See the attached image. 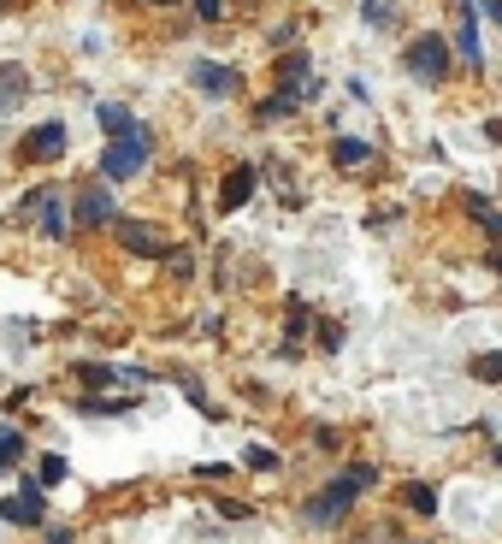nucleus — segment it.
<instances>
[{
  "instance_id": "1",
  "label": "nucleus",
  "mask_w": 502,
  "mask_h": 544,
  "mask_svg": "<svg viewBox=\"0 0 502 544\" xmlns=\"http://www.w3.org/2000/svg\"><path fill=\"white\" fill-rule=\"evenodd\" d=\"M373 485H378V468H367V462L343 468V474L331 479L314 503H308V521H314V527H337V521L355 509V491H373Z\"/></svg>"
},
{
  "instance_id": "2",
  "label": "nucleus",
  "mask_w": 502,
  "mask_h": 544,
  "mask_svg": "<svg viewBox=\"0 0 502 544\" xmlns=\"http://www.w3.org/2000/svg\"><path fill=\"white\" fill-rule=\"evenodd\" d=\"M148 154H154V136L142 131H125V136H113L107 148H101V178L107 184H125V178H136L142 166H148Z\"/></svg>"
},
{
  "instance_id": "3",
  "label": "nucleus",
  "mask_w": 502,
  "mask_h": 544,
  "mask_svg": "<svg viewBox=\"0 0 502 544\" xmlns=\"http://www.w3.org/2000/svg\"><path fill=\"white\" fill-rule=\"evenodd\" d=\"M402 66H408V77H420V83H443L449 77V42H443L438 30L414 36L408 54H402Z\"/></svg>"
},
{
  "instance_id": "4",
  "label": "nucleus",
  "mask_w": 502,
  "mask_h": 544,
  "mask_svg": "<svg viewBox=\"0 0 502 544\" xmlns=\"http://www.w3.org/2000/svg\"><path fill=\"white\" fill-rule=\"evenodd\" d=\"M71 219H77V225H95V231H101V225H113V219H119V202H113V190H107L101 178H89V184L77 190V207H71Z\"/></svg>"
},
{
  "instance_id": "5",
  "label": "nucleus",
  "mask_w": 502,
  "mask_h": 544,
  "mask_svg": "<svg viewBox=\"0 0 502 544\" xmlns=\"http://www.w3.org/2000/svg\"><path fill=\"white\" fill-rule=\"evenodd\" d=\"M65 154V125L60 119H48V125H36V131L18 142V160L24 166H42V160H60Z\"/></svg>"
},
{
  "instance_id": "6",
  "label": "nucleus",
  "mask_w": 502,
  "mask_h": 544,
  "mask_svg": "<svg viewBox=\"0 0 502 544\" xmlns=\"http://www.w3.org/2000/svg\"><path fill=\"white\" fill-rule=\"evenodd\" d=\"M42 515H48L42 485H18L12 497H0V521H12V527H42Z\"/></svg>"
},
{
  "instance_id": "7",
  "label": "nucleus",
  "mask_w": 502,
  "mask_h": 544,
  "mask_svg": "<svg viewBox=\"0 0 502 544\" xmlns=\"http://www.w3.org/2000/svg\"><path fill=\"white\" fill-rule=\"evenodd\" d=\"M254 190H260V166H249V160H243V166H231V172H225V184H219V213H237Z\"/></svg>"
},
{
  "instance_id": "8",
  "label": "nucleus",
  "mask_w": 502,
  "mask_h": 544,
  "mask_svg": "<svg viewBox=\"0 0 502 544\" xmlns=\"http://www.w3.org/2000/svg\"><path fill=\"white\" fill-rule=\"evenodd\" d=\"M113 225H119V243L130 255H166V237L154 225H142V219H113Z\"/></svg>"
},
{
  "instance_id": "9",
  "label": "nucleus",
  "mask_w": 502,
  "mask_h": 544,
  "mask_svg": "<svg viewBox=\"0 0 502 544\" xmlns=\"http://www.w3.org/2000/svg\"><path fill=\"white\" fill-rule=\"evenodd\" d=\"M195 83H201L207 95H219V101H225V95H237V83H243V77H237L231 66H219V60H195Z\"/></svg>"
},
{
  "instance_id": "10",
  "label": "nucleus",
  "mask_w": 502,
  "mask_h": 544,
  "mask_svg": "<svg viewBox=\"0 0 502 544\" xmlns=\"http://www.w3.org/2000/svg\"><path fill=\"white\" fill-rule=\"evenodd\" d=\"M36 213H42V219H36V225H42V237H54V243H60L65 231H71V219H65V202H60V190H48Z\"/></svg>"
},
{
  "instance_id": "11",
  "label": "nucleus",
  "mask_w": 502,
  "mask_h": 544,
  "mask_svg": "<svg viewBox=\"0 0 502 544\" xmlns=\"http://www.w3.org/2000/svg\"><path fill=\"white\" fill-rule=\"evenodd\" d=\"M95 125H101L107 136H125V131H136V113L119 107V101H101V107H95Z\"/></svg>"
},
{
  "instance_id": "12",
  "label": "nucleus",
  "mask_w": 502,
  "mask_h": 544,
  "mask_svg": "<svg viewBox=\"0 0 502 544\" xmlns=\"http://www.w3.org/2000/svg\"><path fill=\"white\" fill-rule=\"evenodd\" d=\"M331 160H337V166H367V160H373V142H361V136H337V142H331Z\"/></svg>"
},
{
  "instance_id": "13",
  "label": "nucleus",
  "mask_w": 502,
  "mask_h": 544,
  "mask_svg": "<svg viewBox=\"0 0 502 544\" xmlns=\"http://www.w3.org/2000/svg\"><path fill=\"white\" fill-rule=\"evenodd\" d=\"M402 503H408L414 515H438V485H426V479H414V485H402Z\"/></svg>"
},
{
  "instance_id": "14",
  "label": "nucleus",
  "mask_w": 502,
  "mask_h": 544,
  "mask_svg": "<svg viewBox=\"0 0 502 544\" xmlns=\"http://www.w3.org/2000/svg\"><path fill=\"white\" fill-rule=\"evenodd\" d=\"M284 113H296V95H290V89H278L272 101H260V125H278Z\"/></svg>"
},
{
  "instance_id": "15",
  "label": "nucleus",
  "mask_w": 502,
  "mask_h": 544,
  "mask_svg": "<svg viewBox=\"0 0 502 544\" xmlns=\"http://www.w3.org/2000/svg\"><path fill=\"white\" fill-rule=\"evenodd\" d=\"M24 462V438L12 426H0V468H18Z\"/></svg>"
},
{
  "instance_id": "16",
  "label": "nucleus",
  "mask_w": 502,
  "mask_h": 544,
  "mask_svg": "<svg viewBox=\"0 0 502 544\" xmlns=\"http://www.w3.org/2000/svg\"><path fill=\"white\" fill-rule=\"evenodd\" d=\"M473 379H485V385H502V355H473Z\"/></svg>"
},
{
  "instance_id": "17",
  "label": "nucleus",
  "mask_w": 502,
  "mask_h": 544,
  "mask_svg": "<svg viewBox=\"0 0 502 544\" xmlns=\"http://www.w3.org/2000/svg\"><path fill=\"white\" fill-rule=\"evenodd\" d=\"M473 219H479V225H485V231H491V237L502 243V207H491V202H473Z\"/></svg>"
},
{
  "instance_id": "18",
  "label": "nucleus",
  "mask_w": 502,
  "mask_h": 544,
  "mask_svg": "<svg viewBox=\"0 0 502 544\" xmlns=\"http://www.w3.org/2000/svg\"><path fill=\"white\" fill-rule=\"evenodd\" d=\"M361 18H367L373 30H390V18H396V12H390L384 0H367V6H361Z\"/></svg>"
},
{
  "instance_id": "19",
  "label": "nucleus",
  "mask_w": 502,
  "mask_h": 544,
  "mask_svg": "<svg viewBox=\"0 0 502 544\" xmlns=\"http://www.w3.org/2000/svg\"><path fill=\"white\" fill-rule=\"evenodd\" d=\"M243 462H249V468H260V474H272V468H278V456H272L266 444H254V450L243 456Z\"/></svg>"
},
{
  "instance_id": "20",
  "label": "nucleus",
  "mask_w": 502,
  "mask_h": 544,
  "mask_svg": "<svg viewBox=\"0 0 502 544\" xmlns=\"http://www.w3.org/2000/svg\"><path fill=\"white\" fill-rule=\"evenodd\" d=\"M24 66H0V95H24V77H18Z\"/></svg>"
},
{
  "instance_id": "21",
  "label": "nucleus",
  "mask_w": 502,
  "mask_h": 544,
  "mask_svg": "<svg viewBox=\"0 0 502 544\" xmlns=\"http://www.w3.org/2000/svg\"><path fill=\"white\" fill-rule=\"evenodd\" d=\"M65 479V456H42V485H60Z\"/></svg>"
},
{
  "instance_id": "22",
  "label": "nucleus",
  "mask_w": 502,
  "mask_h": 544,
  "mask_svg": "<svg viewBox=\"0 0 502 544\" xmlns=\"http://www.w3.org/2000/svg\"><path fill=\"white\" fill-rule=\"evenodd\" d=\"M195 12H201L207 24H219V12H225V0H195Z\"/></svg>"
},
{
  "instance_id": "23",
  "label": "nucleus",
  "mask_w": 502,
  "mask_h": 544,
  "mask_svg": "<svg viewBox=\"0 0 502 544\" xmlns=\"http://www.w3.org/2000/svg\"><path fill=\"white\" fill-rule=\"evenodd\" d=\"M48 544H77V539H71V527H54V533H48Z\"/></svg>"
},
{
  "instance_id": "24",
  "label": "nucleus",
  "mask_w": 502,
  "mask_h": 544,
  "mask_svg": "<svg viewBox=\"0 0 502 544\" xmlns=\"http://www.w3.org/2000/svg\"><path fill=\"white\" fill-rule=\"evenodd\" d=\"M479 6H485V12H491V18L502 24V0H479Z\"/></svg>"
},
{
  "instance_id": "25",
  "label": "nucleus",
  "mask_w": 502,
  "mask_h": 544,
  "mask_svg": "<svg viewBox=\"0 0 502 544\" xmlns=\"http://www.w3.org/2000/svg\"><path fill=\"white\" fill-rule=\"evenodd\" d=\"M148 6H178V0H148Z\"/></svg>"
},
{
  "instance_id": "26",
  "label": "nucleus",
  "mask_w": 502,
  "mask_h": 544,
  "mask_svg": "<svg viewBox=\"0 0 502 544\" xmlns=\"http://www.w3.org/2000/svg\"><path fill=\"white\" fill-rule=\"evenodd\" d=\"M414 544H426V539H414Z\"/></svg>"
},
{
  "instance_id": "27",
  "label": "nucleus",
  "mask_w": 502,
  "mask_h": 544,
  "mask_svg": "<svg viewBox=\"0 0 502 544\" xmlns=\"http://www.w3.org/2000/svg\"><path fill=\"white\" fill-rule=\"evenodd\" d=\"M497 462H502V450H497Z\"/></svg>"
}]
</instances>
